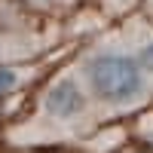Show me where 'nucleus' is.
<instances>
[{"label":"nucleus","instance_id":"20e7f679","mask_svg":"<svg viewBox=\"0 0 153 153\" xmlns=\"http://www.w3.org/2000/svg\"><path fill=\"white\" fill-rule=\"evenodd\" d=\"M141 65H144V68L153 74V43H147V46L141 49Z\"/></svg>","mask_w":153,"mask_h":153},{"label":"nucleus","instance_id":"f257e3e1","mask_svg":"<svg viewBox=\"0 0 153 153\" xmlns=\"http://www.w3.org/2000/svg\"><path fill=\"white\" fill-rule=\"evenodd\" d=\"M86 76L92 83L95 95L113 101V104H123V101H135L144 92V74L138 68V61L120 52H104L95 55L86 68Z\"/></svg>","mask_w":153,"mask_h":153},{"label":"nucleus","instance_id":"7ed1b4c3","mask_svg":"<svg viewBox=\"0 0 153 153\" xmlns=\"http://www.w3.org/2000/svg\"><path fill=\"white\" fill-rule=\"evenodd\" d=\"M19 83V74L9 71V68H0V92H6V89H12Z\"/></svg>","mask_w":153,"mask_h":153},{"label":"nucleus","instance_id":"f03ea898","mask_svg":"<svg viewBox=\"0 0 153 153\" xmlns=\"http://www.w3.org/2000/svg\"><path fill=\"white\" fill-rule=\"evenodd\" d=\"M46 110L55 113V117H74V113L83 110V92L76 89L74 80H61L49 89L46 95Z\"/></svg>","mask_w":153,"mask_h":153}]
</instances>
